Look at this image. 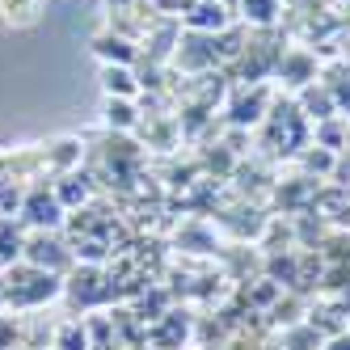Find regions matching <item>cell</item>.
Wrapping results in <instances>:
<instances>
[{
    "label": "cell",
    "instance_id": "5b68a950",
    "mask_svg": "<svg viewBox=\"0 0 350 350\" xmlns=\"http://www.w3.org/2000/svg\"><path fill=\"white\" fill-rule=\"evenodd\" d=\"M102 89H106V97H131L135 102L139 81H135V72L127 64H106L102 68Z\"/></svg>",
    "mask_w": 350,
    "mask_h": 350
},
{
    "label": "cell",
    "instance_id": "6da1fadb",
    "mask_svg": "<svg viewBox=\"0 0 350 350\" xmlns=\"http://www.w3.org/2000/svg\"><path fill=\"white\" fill-rule=\"evenodd\" d=\"M13 274V270H9ZM9 274H5V287H0V291H5L9 299H13V304H42V299H51L59 287H55V279H51V274H42V270H17V279L21 283H13L9 279Z\"/></svg>",
    "mask_w": 350,
    "mask_h": 350
},
{
    "label": "cell",
    "instance_id": "30bf717a",
    "mask_svg": "<svg viewBox=\"0 0 350 350\" xmlns=\"http://www.w3.org/2000/svg\"><path fill=\"white\" fill-rule=\"evenodd\" d=\"M241 13L249 21H258V26H266V21L279 13V0H241Z\"/></svg>",
    "mask_w": 350,
    "mask_h": 350
},
{
    "label": "cell",
    "instance_id": "277c9868",
    "mask_svg": "<svg viewBox=\"0 0 350 350\" xmlns=\"http://www.w3.org/2000/svg\"><path fill=\"white\" fill-rule=\"evenodd\" d=\"M186 26L198 34H211L228 26V13H224L219 0H194V9H186Z\"/></svg>",
    "mask_w": 350,
    "mask_h": 350
},
{
    "label": "cell",
    "instance_id": "8992f818",
    "mask_svg": "<svg viewBox=\"0 0 350 350\" xmlns=\"http://www.w3.org/2000/svg\"><path fill=\"white\" fill-rule=\"evenodd\" d=\"M106 127L110 131H131L139 127V110L131 97H106Z\"/></svg>",
    "mask_w": 350,
    "mask_h": 350
},
{
    "label": "cell",
    "instance_id": "4fadbf2b",
    "mask_svg": "<svg viewBox=\"0 0 350 350\" xmlns=\"http://www.w3.org/2000/svg\"><path fill=\"white\" fill-rule=\"evenodd\" d=\"M59 350H85V329H81V325H64Z\"/></svg>",
    "mask_w": 350,
    "mask_h": 350
},
{
    "label": "cell",
    "instance_id": "7a4b0ae2",
    "mask_svg": "<svg viewBox=\"0 0 350 350\" xmlns=\"http://www.w3.org/2000/svg\"><path fill=\"white\" fill-rule=\"evenodd\" d=\"M26 224H34L38 232H46V228H59V224H64V203H59L55 194L30 190V194H26Z\"/></svg>",
    "mask_w": 350,
    "mask_h": 350
},
{
    "label": "cell",
    "instance_id": "ba28073f",
    "mask_svg": "<svg viewBox=\"0 0 350 350\" xmlns=\"http://www.w3.org/2000/svg\"><path fill=\"white\" fill-rule=\"evenodd\" d=\"M0 17L13 26H30L38 17V0H0Z\"/></svg>",
    "mask_w": 350,
    "mask_h": 350
},
{
    "label": "cell",
    "instance_id": "7c38bea8",
    "mask_svg": "<svg viewBox=\"0 0 350 350\" xmlns=\"http://www.w3.org/2000/svg\"><path fill=\"white\" fill-rule=\"evenodd\" d=\"M21 254V237L13 228V219H0V262H9Z\"/></svg>",
    "mask_w": 350,
    "mask_h": 350
},
{
    "label": "cell",
    "instance_id": "8fae6325",
    "mask_svg": "<svg viewBox=\"0 0 350 350\" xmlns=\"http://www.w3.org/2000/svg\"><path fill=\"white\" fill-rule=\"evenodd\" d=\"M85 178H64L59 182V190H55V198H59V203H64V211L68 207H77V203H85Z\"/></svg>",
    "mask_w": 350,
    "mask_h": 350
},
{
    "label": "cell",
    "instance_id": "3957f363",
    "mask_svg": "<svg viewBox=\"0 0 350 350\" xmlns=\"http://www.w3.org/2000/svg\"><path fill=\"white\" fill-rule=\"evenodd\" d=\"M93 55L102 59V64H135V42L127 34H118V30H102V34H93Z\"/></svg>",
    "mask_w": 350,
    "mask_h": 350
},
{
    "label": "cell",
    "instance_id": "52a82bcc",
    "mask_svg": "<svg viewBox=\"0 0 350 350\" xmlns=\"http://www.w3.org/2000/svg\"><path fill=\"white\" fill-rule=\"evenodd\" d=\"M279 77H283L287 85H308V81H312V59H308L304 51H287V55L279 59Z\"/></svg>",
    "mask_w": 350,
    "mask_h": 350
},
{
    "label": "cell",
    "instance_id": "9c48e42d",
    "mask_svg": "<svg viewBox=\"0 0 350 350\" xmlns=\"http://www.w3.org/2000/svg\"><path fill=\"white\" fill-rule=\"evenodd\" d=\"M262 102H266L262 89H254V97H237V102H232V122H241V127H245V122H254L258 110H262Z\"/></svg>",
    "mask_w": 350,
    "mask_h": 350
}]
</instances>
